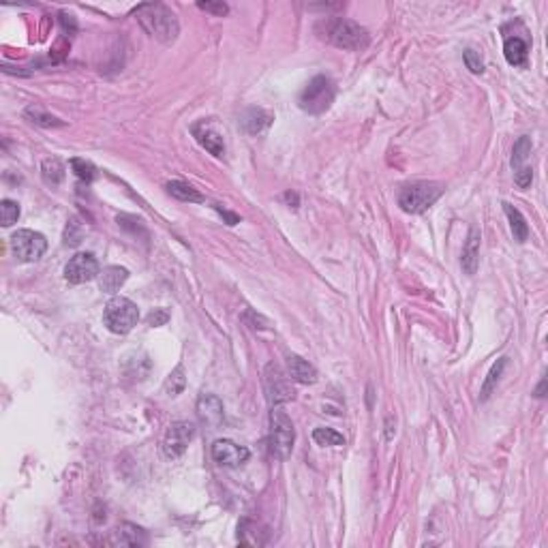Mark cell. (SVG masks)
<instances>
[{
    "label": "cell",
    "instance_id": "obj_1",
    "mask_svg": "<svg viewBox=\"0 0 548 548\" xmlns=\"http://www.w3.org/2000/svg\"><path fill=\"white\" fill-rule=\"evenodd\" d=\"M137 22L142 24V28L161 43H173L178 39L180 24L178 17L171 9H167L161 3H146L135 9Z\"/></svg>",
    "mask_w": 548,
    "mask_h": 548
},
{
    "label": "cell",
    "instance_id": "obj_2",
    "mask_svg": "<svg viewBox=\"0 0 548 548\" xmlns=\"http://www.w3.org/2000/svg\"><path fill=\"white\" fill-rule=\"evenodd\" d=\"M443 193L439 182H411L399 191V206L409 214H422L433 206Z\"/></svg>",
    "mask_w": 548,
    "mask_h": 548
},
{
    "label": "cell",
    "instance_id": "obj_3",
    "mask_svg": "<svg viewBox=\"0 0 548 548\" xmlns=\"http://www.w3.org/2000/svg\"><path fill=\"white\" fill-rule=\"evenodd\" d=\"M103 322L114 335H127L140 322V308L125 296H114L103 310Z\"/></svg>",
    "mask_w": 548,
    "mask_h": 548
},
{
    "label": "cell",
    "instance_id": "obj_4",
    "mask_svg": "<svg viewBox=\"0 0 548 548\" xmlns=\"http://www.w3.org/2000/svg\"><path fill=\"white\" fill-rule=\"evenodd\" d=\"M296 441V428H293L289 416L281 407H272L270 411V452L277 459H287Z\"/></svg>",
    "mask_w": 548,
    "mask_h": 548
},
{
    "label": "cell",
    "instance_id": "obj_5",
    "mask_svg": "<svg viewBox=\"0 0 548 548\" xmlns=\"http://www.w3.org/2000/svg\"><path fill=\"white\" fill-rule=\"evenodd\" d=\"M324 36L330 43H335L337 48H343V50H362L368 43L366 30L360 24L351 22V19H345V17L328 19Z\"/></svg>",
    "mask_w": 548,
    "mask_h": 548
},
{
    "label": "cell",
    "instance_id": "obj_6",
    "mask_svg": "<svg viewBox=\"0 0 548 548\" xmlns=\"http://www.w3.org/2000/svg\"><path fill=\"white\" fill-rule=\"evenodd\" d=\"M335 101V84L326 75H317L300 92V107L308 114H324Z\"/></svg>",
    "mask_w": 548,
    "mask_h": 548
},
{
    "label": "cell",
    "instance_id": "obj_7",
    "mask_svg": "<svg viewBox=\"0 0 548 548\" xmlns=\"http://www.w3.org/2000/svg\"><path fill=\"white\" fill-rule=\"evenodd\" d=\"M11 251L17 257V262H36L43 257L48 251V240L43 233L32 231V229H17L11 236Z\"/></svg>",
    "mask_w": 548,
    "mask_h": 548
},
{
    "label": "cell",
    "instance_id": "obj_8",
    "mask_svg": "<svg viewBox=\"0 0 548 548\" xmlns=\"http://www.w3.org/2000/svg\"><path fill=\"white\" fill-rule=\"evenodd\" d=\"M264 390L270 407H281L283 403L293 399V388H291V377L285 375L279 364L270 362L264 370Z\"/></svg>",
    "mask_w": 548,
    "mask_h": 548
},
{
    "label": "cell",
    "instance_id": "obj_9",
    "mask_svg": "<svg viewBox=\"0 0 548 548\" xmlns=\"http://www.w3.org/2000/svg\"><path fill=\"white\" fill-rule=\"evenodd\" d=\"M101 274L99 270V262L94 260L92 253H77L69 260V264L65 266V279L71 285H82L88 283L92 279H96Z\"/></svg>",
    "mask_w": 548,
    "mask_h": 548
},
{
    "label": "cell",
    "instance_id": "obj_10",
    "mask_svg": "<svg viewBox=\"0 0 548 548\" xmlns=\"http://www.w3.org/2000/svg\"><path fill=\"white\" fill-rule=\"evenodd\" d=\"M193 437H195V426L191 422H187V420L173 422L167 428L165 437H163V452H165V456L167 459L182 456Z\"/></svg>",
    "mask_w": 548,
    "mask_h": 548
},
{
    "label": "cell",
    "instance_id": "obj_11",
    "mask_svg": "<svg viewBox=\"0 0 548 548\" xmlns=\"http://www.w3.org/2000/svg\"><path fill=\"white\" fill-rule=\"evenodd\" d=\"M251 456L249 447L238 445L231 439H217L212 443V459L221 467H240Z\"/></svg>",
    "mask_w": 548,
    "mask_h": 548
},
{
    "label": "cell",
    "instance_id": "obj_12",
    "mask_svg": "<svg viewBox=\"0 0 548 548\" xmlns=\"http://www.w3.org/2000/svg\"><path fill=\"white\" fill-rule=\"evenodd\" d=\"M109 544L112 546H144L146 544V531L142 527L123 523L109 534Z\"/></svg>",
    "mask_w": 548,
    "mask_h": 548
},
{
    "label": "cell",
    "instance_id": "obj_13",
    "mask_svg": "<svg viewBox=\"0 0 548 548\" xmlns=\"http://www.w3.org/2000/svg\"><path fill=\"white\" fill-rule=\"evenodd\" d=\"M198 416L208 426H219L223 422V403L214 394H202L198 401Z\"/></svg>",
    "mask_w": 548,
    "mask_h": 548
},
{
    "label": "cell",
    "instance_id": "obj_14",
    "mask_svg": "<svg viewBox=\"0 0 548 548\" xmlns=\"http://www.w3.org/2000/svg\"><path fill=\"white\" fill-rule=\"evenodd\" d=\"M287 370H289V377L298 383H315L317 381V368L313 366L308 360L291 354L287 356Z\"/></svg>",
    "mask_w": 548,
    "mask_h": 548
},
{
    "label": "cell",
    "instance_id": "obj_15",
    "mask_svg": "<svg viewBox=\"0 0 548 548\" xmlns=\"http://www.w3.org/2000/svg\"><path fill=\"white\" fill-rule=\"evenodd\" d=\"M463 270L467 274H476L478 264H480V231L476 227L469 229L467 242L463 246V257H461Z\"/></svg>",
    "mask_w": 548,
    "mask_h": 548
},
{
    "label": "cell",
    "instance_id": "obj_16",
    "mask_svg": "<svg viewBox=\"0 0 548 548\" xmlns=\"http://www.w3.org/2000/svg\"><path fill=\"white\" fill-rule=\"evenodd\" d=\"M193 135L198 137V142L214 156H223L225 152V144H223V137L217 133V131H212L206 123H198L193 127Z\"/></svg>",
    "mask_w": 548,
    "mask_h": 548
},
{
    "label": "cell",
    "instance_id": "obj_17",
    "mask_svg": "<svg viewBox=\"0 0 548 548\" xmlns=\"http://www.w3.org/2000/svg\"><path fill=\"white\" fill-rule=\"evenodd\" d=\"M96 279H99V287H101V291H105V293H116V291H118V289L127 283V279H129V270H127V268H120V266H107Z\"/></svg>",
    "mask_w": 548,
    "mask_h": 548
},
{
    "label": "cell",
    "instance_id": "obj_18",
    "mask_svg": "<svg viewBox=\"0 0 548 548\" xmlns=\"http://www.w3.org/2000/svg\"><path fill=\"white\" fill-rule=\"evenodd\" d=\"M527 52H529V48H527V43L523 41L520 36L505 39L503 54H505V61L510 63L512 67H523L527 63Z\"/></svg>",
    "mask_w": 548,
    "mask_h": 548
},
{
    "label": "cell",
    "instance_id": "obj_19",
    "mask_svg": "<svg viewBox=\"0 0 548 548\" xmlns=\"http://www.w3.org/2000/svg\"><path fill=\"white\" fill-rule=\"evenodd\" d=\"M270 123H272V116L268 112L260 109V107H251L242 116V127H244V131L246 133H253V135L262 133Z\"/></svg>",
    "mask_w": 548,
    "mask_h": 548
},
{
    "label": "cell",
    "instance_id": "obj_20",
    "mask_svg": "<svg viewBox=\"0 0 548 548\" xmlns=\"http://www.w3.org/2000/svg\"><path fill=\"white\" fill-rule=\"evenodd\" d=\"M167 193L171 195V198L180 200V202H189V204H202L204 202V195L198 189H193L191 185L180 182V180L167 182Z\"/></svg>",
    "mask_w": 548,
    "mask_h": 548
},
{
    "label": "cell",
    "instance_id": "obj_21",
    "mask_svg": "<svg viewBox=\"0 0 548 548\" xmlns=\"http://www.w3.org/2000/svg\"><path fill=\"white\" fill-rule=\"evenodd\" d=\"M503 210L507 214V219H510V229L514 233V240L516 242H525L527 238H529V225H527L520 210L514 208L512 204H503Z\"/></svg>",
    "mask_w": 548,
    "mask_h": 548
},
{
    "label": "cell",
    "instance_id": "obj_22",
    "mask_svg": "<svg viewBox=\"0 0 548 548\" xmlns=\"http://www.w3.org/2000/svg\"><path fill=\"white\" fill-rule=\"evenodd\" d=\"M41 173L48 185H61L65 178V165L58 159H45L41 165Z\"/></svg>",
    "mask_w": 548,
    "mask_h": 548
},
{
    "label": "cell",
    "instance_id": "obj_23",
    "mask_svg": "<svg viewBox=\"0 0 548 548\" xmlns=\"http://www.w3.org/2000/svg\"><path fill=\"white\" fill-rule=\"evenodd\" d=\"M185 386H187V377H185V366L182 364H178L176 366L171 373L167 375V379H165V392L169 394V397H176V394H180L182 390H185Z\"/></svg>",
    "mask_w": 548,
    "mask_h": 548
},
{
    "label": "cell",
    "instance_id": "obj_24",
    "mask_svg": "<svg viewBox=\"0 0 548 548\" xmlns=\"http://www.w3.org/2000/svg\"><path fill=\"white\" fill-rule=\"evenodd\" d=\"M313 439H315L317 445H345V437L335 428H326L319 426L313 430Z\"/></svg>",
    "mask_w": 548,
    "mask_h": 548
},
{
    "label": "cell",
    "instance_id": "obj_25",
    "mask_svg": "<svg viewBox=\"0 0 548 548\" xmlns=\"http://www.w3.org/2000/svg\"><path fill=\"white\" fill-rule=\"evenodd\" d=\"M505 364H507L505 358H499V360L493 364L491 373H488V377H486V381H484V386H482V397H480L482 401H486L488 397H491V392L495 390V386H497V381H499V377H501V373H503Z\"/></svg>",
    "mask_w": 548,
    "mask_h": 548
},
{
    "label": "cell",
    "instance_id": "obj_26",
    "mask_svg": "<svg viewBox=\"0 0 548 548\" xmlns=\"http://www.w3.org/2000/svg\"><path fill=\"white\" fill-rule=\"evenodd\" d=\"M531 154V140L527 135H523L520 140L514 144V150H512V167L514 169H520L527 156Z\"/></svg>",
    "mask_w": 548,
    "mask_h": 548
},
{
    "label": "cell",
    "instance_id": "obj_27",
    "mask_svg": "<svg viewBox=\"0 0 548 548\" xmlns=\"http://www.w3.org/2000/svg\"><path fill=\"white\" fill-rule=\"evenodd\" d=\"M0 219H3L5 227H11L19 219V204L13 200H3L0 202Z\"/></svg>",
    "mask_w": 548,
    "mask_h": 548
},
{
    "label": "cell",
    "instance_id": "obj_28",
    "mask_svg": "<svg viewBox=\"0 0 548 548\" xmlns=\"http://www.w3.org/2000/svg\"><path fill=\"white\" fill-rule=\"evenodd\" d=\"M71 169L75 171V176L84 182H92L96 178V169L92 163L84 161V159H71Z\"/></svg>",
    "mask_w": 548,
    "mask_h": 548
},
{
    "label": "cell",
    "instance_id": "obj_29",
    "mask_svg": "<svg viewBox=\"0 0 548 548\" xmlns=\"http://www.w3.org/2000/svg\"><path fill=\"white\" fill-rule=\"evenodd\" d=\"M26 116H28V118H30L32 123L43 125V127H63V125H65V123H61L58 118H54V116L43 114L39 107H28V109H26Z\"/></svg>",
    "mask_w": 548,
    "mask_h": 548
},
{
    "label": "cell",
    "instance_id": "obj_30",
    "mask_svg": "<svg viewBox=\"0 0 548 548\" xmlns=\"http://www.w3.org/2000/svg\"><path fill=\"white\" fill-rule=\"evenodd\" d=\"M463 58H465V65L467 69L472 71V73H482L484 71V63H482V58L476 50H465L463 52Z\"/></svg>",
    "mask_w": 548,
    "mask_h": 548
},
{
    "label": "cell",
    "instance_id": "obj_31",
    "mask_svg": "<svg viewBox=\"0 0 548 548\" xmlns=\"http://www.w3.org/2000/svg\"><path fill=\"white\" fill-rule=\"evenodd\" d=\"M531 180H534V169L531 167H520V169H516V185H518V189H527L531 185Z\"/></svg>",
    "mask_w": 548,
    "mask_h": 548
},
{
    "label": "cell",
    "instance_id": "obj_32",
    "mask_svg": "<svg viewBox=\"0 0 548 548\" xmlns=\"http://www.w3.org/2000/svg\"><path fill=\"white\" fill-rule=\"evenodd\" d=\"M167 319H169V313L163 310V308H156V310H152L150 315H148V324H150L152 328L167 324Z\"/></svg>",
    "mask_w": 548,
    "mask_h": 548
},
{
    "label": "cell",
    "instance_id": "obj_33",
    "mask_svg": "<svg viewBox=\"0 0 548 548\" xmlns=\"http://www.w3.org/2000/svg\"><path fill=\"white\" fill-rule=\"evenodd\" d=\"M198 7L204 9V11H210L214 15H225L227 13V5L225 3H200Z\"/></svg>",
    "mask_w": 548,
    "mask_h": 548
},
{
    "label": "cell",
    "instance_id": "obj_34",
    "mask_svg": "<svg viewBox=\"0 0 548 548\" xmlns=\"http://www.w3.org/2000/svg\"><path fill=\"white\" fill-rule=\"evenodd\" d=\"M214 210H217L221 217L227 221V225H238L240 223V217L238 214H233V212H229V210H225V208H221L219 204H214Z\"/></svg>",
    "mask_w": 548,
    "mask_h": 548
},
{
    "label": "cell",
    "instance_id": "obj_35",
    "mask_svg": "<svg viewBox=\"0 0 548 548\" xmlns=\"http://www.w3.org/2000/svg\"><path fill=\"white\" fill-rule=\"evenodd\" d=\"M285 200H287V202H293V204H298V198H296V195H293V193H285Z\"/></svg>",
    "mask_w": 548,
    "mask_h": 548
}]
</instances>
